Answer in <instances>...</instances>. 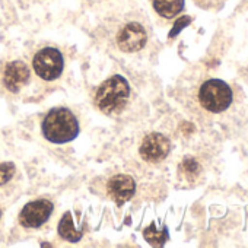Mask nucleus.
Listing matches in <instances>:
<instances>
[{"label":"nucleus","mask_w":248,"mask_h":248,"mask_svg":"<svg viewBox=\"0 0 248 248\" xmlns=\"http://www.w3.org/2000/svg\"><path fill=\"white\" fill-rule=\"evenodd\" d=\"M92 37L114 56H136L149 47L152 30L136 0H108L95 11Z\"/></svg>","instance_id":"obj_1"},{"label":"nucleus","mask_w":248,"mask_h":248,"mask_svg":"<svg viewBox=\"0 0 248 248\" xmlns=\"http://www.w3.org/2000/svg\"><path fill=\"white\" fill-rule=\"evenodd\" d=\"M50 88L34 73L27 57L8 56L0 60V98L34 102L44 98Z\"/></svg>","instance_id":"obj_2"},{"label":"nucleus","mask_w":248,"mask_h":248,"mask_svg":"<svg viewBox=\"0 0 248 248\" xmlns=\"http://www.w3.org/2000/svg\"><path fill=\"white\" fill-rule=\"evenodd\" d=\"M133 91L126 78L114 75L102 82L95 93V107L105 115L118 118L132 104Z\"/></svg>","instance_id":"obj_3"},{"label":"nucleus","mask_w":248,"mask_h":248,"mask_svg":"<svg viewBox=\"0 0 248 248\" xmlns=\"http://www.w3.org/2000/svg\"><path fill=\"white\" fill-rule=\"evenodd\" d=\"M30 64L34 73L47 85L54 86L66 73L67 60L62 48L51 44L37 46L30 54Z\"/></svg>","instance_id":"obj_4"},{"label":"nucleus","mask_w":248,"mask_h":248,"mask_svg":"<svg viewBox=\"0 0 248 248\" xmlns=\"http://www.w3.org/2000/svg\"><path fill=\"white\" fill-rule=\"evenodd\" d=\"M43 135L53 143H67L79 135V121L76 115L64 107L48 111L41 124Z\"/></svg>","instance_id":"obj_5"},{"label":"nucleus","mask_w":248,"mask_h":248,"mask_svg":"<svg viewBox=\"0 0 248 248\" xmlns=\"http://www.w3.org/2000/svg\"><path fill=\"white\" fill-rule=\"evenodd\" d=\"M199 102L209 112H222L232 104V89L220 79H209L200 86Z\"/></svg>","instance_id":"obj_6"},{"label":"nucleus","mask_w":248,"mask_h":248,"mask_svg":"<svg viewBox=\"0 0 248 248\" xmlns=\"http://www.w3.org/2000/svg\"><path fill=\"white\" fill-rule=\"evenodd\" d=\"M54 210V206L47 199H38L34 202H30L19 213V223L24 228H40L43 226L51 216Z\"/></svg>","instance_id":"obj_7"},{"label":"nucleus","mask_w":248,"mask_h":248,"mask_svg":"<svg viewBox=\"0 0 248 248\" xmlns=\"http://www.w3.org/2000/svg\"><path fill=\"white\" fill-rule=\"evenodd\" d=\"M171 151V142L167 136L161 133H151L148 135L140 145L139 154L143 161L156 164L164 161Z\"/></svg>","instance_id":"obj_8"},{"label":"nucleus","mask_w":248,"mask_h":248,"mask_svg":"<svg viewBox=\"0 0 248 248\" xmlns=\"http://www.w3.org/2000/svg\"><path fill=\"white\" fill-rule=\"evenodd\" d=\"M21 190V174L14 162H0V203L9 202Z\"/></svg>","instance_id":"obj_9"},{"label":"nucleus","mask_w":248,"mask_h":248,"mask_svg":"<svg viewBox=\"0 0 248 248\" xmlns=\"http://www.w3.org/2000/svg\"><path fill=\"white\" fill-rule=\"evenodd\" d=\"M107 191L109 194V197L118 204L121 206L123 203H126L127 200H130V197L135 194L136 191V183L130 175L126 174H117L112 175L108 183H107Z\"/></svg>","instance_id":"obj_10"},{"label":"nucleus","mask_w":248,"mask_h":248,"mask_svg":"<svg viewBox=\"0 0 248 248\" xmlns=\"http://www.w3.org/2000/svg\"><path fill=\"white\" fill-rule=\"evenodd\" d=\"M152 5L159 16L172 19L184 9V0H152Z\"/></svg>","instance_id":"obj_11"},{"label":"nucleus","mask_w":248,"mask_h":248,"mask_svg":"<svg viewBox=\"0 0 248 248\" xmlns=\"http://www.w3.org/2000/svg\"><path fill=\"white\" fill-rule=\"evenodd\" d=\"M59 235L66 239V241H70V242H78L80 241L83 232L76 229L75 225H73V219H72V213L70 212H66L59 223Z\"/></svg>","instance_id":"obj_12"},{"label":"nucleus","mask_w":248,"mask_h":248,"mask_svg":"<svg viewBox=\"0 0 248 248\" xmlns=\"http://www.w3.org/2000/svg\"><path fill=\"white\" fill-rule=\"evenodd\" d=\"M51 2H53V0H18V3L24 9H32V8L46 6V5H48Z\"/></svg>","instance_id":"obj_13"},{"label":"nucleus","mask_w":248,"mask_h":248,"mask_svg":"<svg viewBox=\"0 0 248 248\" xmlns=\"http://www.w3.org/2000/svg\"><path fill=\"white\" fill-rule=\"evenodd\" d=\"M9 0H0V22L3 19H9Z\"/></svg>","instance_id":"obj_14"},{"label":"nucleus","mask_w":248,"mask_h":248,"mask_svg":"<svg viewBox=\"0 0 248 248\" xmlns=\"http://www.w3.org/2000/svg\"><path fill=\"white\" fill-rule=\"evenodd\" d=\"M2 215H3V210H2V207H0V217H2Z\"/></svg>","instance_id":"obj_15"},{"label":"nucleus","mask_w":248,"mask_h":248,"mask_svg":"<svg viewBox=\"0 0 248 248\" xmlns=\"http://www.w3.org/2000/svg\"><path fill=\"white\" fill-rule=\"evenodd\" d=\"M199 2H200V0H199Z\"/></svg>","instance_id":"obj_16"}]
</instances>
